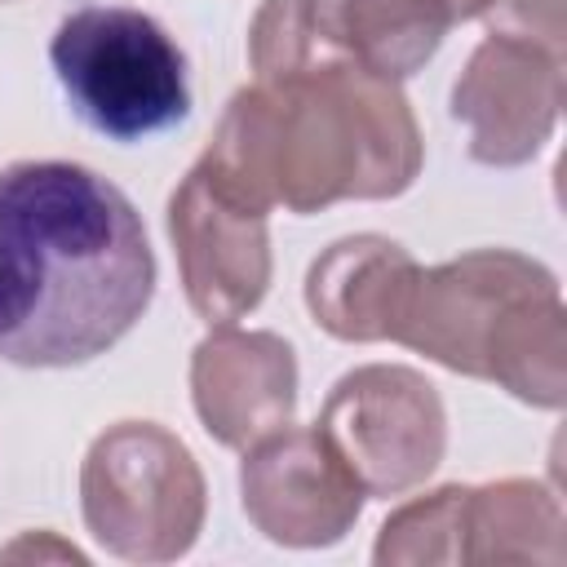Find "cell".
Here are the masks:
<instances>
[{
	"mask_svg": "<svg viewBox=\"0 0 567 567\" xmlns=\"http://www.w3.org/2000/svg\"><path fill=\"white\" fill-rule=\"evenodd\" d=\"M465 518H470V487L447 483L408 505H399L372 545L377 567H434V563H465Z\"/></svg>",
	"mask_w": 567,
	"mask_h": 567,
	"instance_id": "obj_15",
	"label": "cell"
},
{
	"mask_svg": "<svg viewBox=\"0 0 567 567\" xmlns=\"http://www.w3.org/2000/svg\"><path fill=\"white\" fill-rule=\"evenodd\" d=\"M563 505L536 478L470 487L465 563H563Z\"/></svg>",
	"mask_w": 567,
	"mask_h": 567,
	"instance_id": "obj_12",
	"label": "cell"
},
{
	"mask_svg": "<svg viewBox=\"0 0 567 567\" xmlns=\"http://www.w3.org/2000/svg\"><path fill=\"white\" fill-rule=\"evenodd\" d=\"M487 22L501 35L563 53V0H496L487 9Z\"/></svg>",
	"mask_w": 567,
	"mask_h": 567,
	"instance_id": "obj_16",
	"label": "cell"
},
{
	"mask_svg": "<svg viewBox=\"0 0 567 567\" xmlns=\"http://www.w3.org/2000/svg\"><path fill=\"white\" fill-rule=\"evenodd\" d=\"M447 27L443 0H341V31L354 62L394 84L439 53Z\"/></svg>",
	"mask_w": 567,
	"mask_h": 567,
	"instance_id": "obj_13",
	"label": "cell"
},
{
	"mask_svg": "<svg viewBox=\"0 0 567 567\" xmlns=\"http://www.w3.org/2000/svg\"><path fill=\"white\" fill-rule=\"evenodd\" d=\"M155 297L142 213L71 159L0 168V359L80 368L133 332Z\"/></svg>",
	"mask_w": 567,
	"mask_h": 567,
	"instance_id": "obj_1",
	"label": "cell"
},
{
	"mask_svg": "<svg viewBox=\"0 0 567 567\" xmlns=\"http://www.w3.org/2000/svg\"><path fill=\"white\" fill-rule=\"evenodd\" d=\"M239 501L266 540L288 549H323L359 523L368 492L319 434V425H284L244 447Z\"/></svg>",
	"mask_w": 567,
	"mask_h": 567,
	"instance_id": "obj_8",
	"label": "cell"
},
{
	"mask_svg": "<svg viewBox=\"0 0 567 567\" xmlns=\"http://www.w3.org/2000/svg\"><path fill=\"white\" fill-rule=\"evenodd\" d=\"M168 239L186 301L208 323H235L270 288L266 208L235 195L199 159L168 195Z\"/></svg>",
	"mask_w": 567,
	"mask_h": 567,
	"instance_id": "obj_7",
	"label": "cell"
},
{
	"mask_svg": "<svg viewBox=\"0 0 567 567\" xmlns=\"http://www.w3.org/2000/svg\"><path fill=\"white\" fill-rule=\"evenodd\" d=\"M350 53L341 0H261L248 27L252 80H288Z\"/></svg>",
	"mask_w": 567,
	"mask_h": 567,
	"instance_id": "obj_14",
	"label": "cell"
},
{
	"mask_svg": "<svg viewBox=\"0 0 567 567\" xmlns=\"http://www.w3.org/2000/svg\"><path fill=\"white\" fill-rule=\"evenodd\" d=\"M319 434L368 496H403L439 470L447 412L416 368L363 363L328 390Z\"/></svg>",
	"mask_w": 567,
	"mask_h": 567,
	"instance_id": "obj_6",
	"label": "cell"
},
{
	"mask_svg": "<svg viewBox=\"0 0 567 567\" xmlns=\"http://www.w3.org/2000/svg\"><path fill=\"white\" fill-rule=\"evenodd\" d=\"M0 4H9V0H0Z\"/></svg>",
	"mask_w": 567,
	"mask_h": 567,
	"instance_id": "obj_19",
	"label": "cell"
},
{
	"mask_svg": "<svg viewBox=\"0 0 567 567\" xmlns=\"http://www.w3.org/2000/svg\"><path fill=\"white\" fill-rule=\"evenodd\" d=\"M563 111V53L487 31L452 84V120L470 128V159L518 168L540 155Z\"/></svg>",
	"mask_w": 567,
	"mask_h": 567,
	"instance_id": "obj_9",
	"label": "cell"
},
{
	"mask_svg": "<svg viewBox=\"0 0 567 567\" xmlns=\"http://www.w3.org/2000/svg\"><path fill=\"white\" fill-rule=\"evenodd\" d=\"M416 257L385 235H346L328 244L306 270V310L337 341H394L408 310Z\"/></svg>",
	"mask_w": 567,
	"mask_h": 567,
	"instance_id": "obj_11",
	"label": "cell"
},
{
	"mask_svg": "<svg viewBox=\"0 0 567 567\" xmlns=\"http://www.w3.org/2000/svg\"><path fill=\"white\" fill-rule=\"evenodd\" d=\"M421 128L394 80L341 53L288 80L239 89L199 164L257 208L319 213L341 199H394L421 173Z\"/></svg>",
	"mask_w": 567,
	"mask_h": 567,
	"instance_id": "obj_2",
	"label": "cell"
},
{
	"mask_svg": "<svg viewBox=\"0 0 567 567\" xmlns=\"http://www.w3.org/2000/svg\"><path fill=\"white\" fill-rule=\"evenodd\" d=\"M0 558L4 563H22V558H58V563H84V554L75 549V545H66V540H58L53 532H27V536H18L9 549H0Z\"/></svg>",
	"mask_w": 567,
	"mask_h": 567,
	"instance_id": "obj_17",
	"label": "cell"
},
{
	"mask_svg": "<svg viewBox=\"0 0 567 567\" xmlns=\"http://www.w3.org/2000/svg\"><path fill=\"white\" fill-rule=\"evenodd\" d=\"M89 536L124 563H173L204 532L208 487L195 452L155 421L106 425L80 465Z\"/></svg>",
	"mask_w": 567,
	"mask_h": 567,
	"instance_id": "obj_5",
	"label": "cell"
},
{
	"mask_svg": "<svg viewBox=\"0 0 567 567\" xmlns=\"http://www.w3.org/2000/svg\"><path fill=\"white\" fill-rule=\"evenodd\" d=\"M496 0H443V9H447V18L452 22H470V18H487V9H492Z\"/></svg>",
	"mask_w": 567,
	"mask_h": 567,
	"instance_id": "obj_18",
	"label": "cell"
},
{
	"mask_svg": "<svg viewBox=\"0 0 567 567\" xmlns=\"http://www.w3.org/2000/svg\"><path fill=\"white\" fill-rule=\"evenodd\" d=\"M190 403L208 439L252 447L297 412V354L279 332L217 323L190 350Z\"/></svg>",
	"mask_w": 567,
	"mask_h": 567,
	"instance_id": "obj_10",
	"label": "cell"
},
{
	"mask_svg": "<svg viewBox=\"0 0 567 567\" xmlns=\"http://www.w3.org/2000/svg\"><path fill=\"white\" fill-rule=\"evenodd\" d=\"M394 341L447 372L496 381L523 403H549L567 381L558 279L509 248H474L421 270Z\"/></svg>",
	"mask_w": 567,
	"mask_h": 567,
	"instance_id": "obj_3",
	"label": "cell"
},
{
	"mask_svg": "<svg viewBox=\"0 0 567 567\" xmlns=\"http://www.w3.org/2000/svg\"><path fill=\"white\" fill-rule=\"evenodd\" d=\"M49 62L71 111L111 142H142L190 115L186 53L142 9L84 4L66 13Z\"/></svg>",
	"mask_w": 567,
	"mask_h": 567,
	"instance_id": "obj_4",
	"label": "cell"
}]
</instances>
